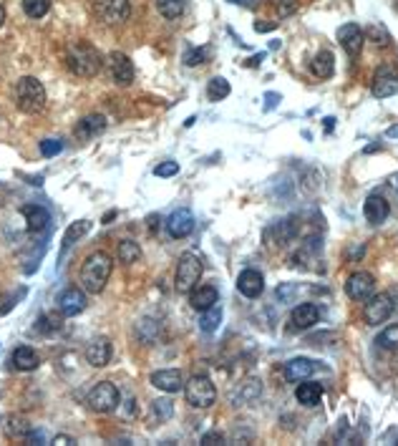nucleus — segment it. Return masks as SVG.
I'll list each match as a JSON object with an SVG mask.
<instances>
[{"instance_id":"obj_1","label":"nucleus","mask_w":398,"mask_h":446,"mask_svg":"<svg viewBox=\"0 0 398 446\" xmlns=\"http://www.w3.org/2000/svg\"><path fill=\"white\" fill-rule=\"evenodd\" d=\"M111 270H114V262L106 253H94L86 257L84 267H81V288L86 293H101L106 288L111 278Z\"/></svg>"},{"instance_id":"obj_2","label":"nucleus","mask_w":398,"mask_h":446,"mask_svg":"<svg viewBox=\"0 0 398 446\" xmlns=\"http://www.w3.org/2000/svg\"><path fill=\"white\" fill-rule=\"evenodd\" d=\"M66 63L76 76H84V79H91V76H96L101 71V56L86 41H76L68 46Z\"/></svg>"},{"instance_id":"obj_3","label":"nucleus","mask_w":398,"mask_h":446,"mask_svg":"<svg viewBox=\"0 0 398 446\" xmlns=\"http://www.w3.org/2000/svg\"><path fill=\"white\" fill-rule=\"evenodd\" d=\"M15 103L25 114H38L46 106V89H43L41 81L33 79V76L20 79L18 86H15Z\"/></svg>"},{"instance_id":"obj_4","label":"nucleus","mask_w":398,"mask_h":446,"mask_svg":"<svg viewBox=\"0 0 398 446\" xmlns=\"http://www.w3.org/2000/svg\"><path fill=\"white\" fill-rule=\"evenodd\" d=\"M184 396H187V404L194 406V409H210L214 404V398H217V388L210 381V376L194 374L184 383Z\"/></svg>"},{"instance_id":"obj_5","label":"nucleus","mask_w":398,"mask_h":446,"mask_svg":"<svg viewBox=\"0 0 398 446\" xmlns=\"http://www.w3.org/2000/svg\"><path fill=\"white\" fill-rule=\"evenodd\" d=\"M205 272V265H202V257L194 253H184L179 257V265H176V293H192L199 285V278Z\"/></svg>"},{"instance_id":"obj_6","label":"nucleus","mask_w":398,"mask_h":446,"mask_svg":"<svg viewBox=\"0 0 398 446\" xmlns=\"http://www.w3.org/2000/svg\"><path fill=\"white\" fill-rule=\"evenodd\" d=\"M119 404H121V393L109 381H101V383H96V386L89 391V406L94 411H98V414H109V411H114Z\"/></svg>"},{"instance_id":"obj_7","label":"nucleus","mask_w":398,"mask_h":446,"mask_svg":"<svg viewBox=\"0 0 398 446\" xmlns=\"http://www.w3.org/2000/svg\"><path fill=\"white\" fill-rule=\"evenodd\" d=\"M396 305H393V298L388 293H380V295H371L366 307H363V318L368 326H380V323H386L388 318L393 315Z\"/></svg>"},{"instance_id":"obj_8","label":"nucleus","mask_w":398,"mask_h":446,"mask_svg":"<svg viewBox=\"0 0 398 446\" xmlns=\"http://www.w3.org/2000/svg\"><path fill=\"white\" fill-rule=\"evenodd\" d=\"M94 11L103 23L116 25L129 18L131 6H129V0H94Z\"/></svg>"},{"instance_id":"obj_9","label":"nucleus","mask_w":398,"mask_h":446,"mask_svg":"<svg viewBox=\"0 0 398 446\" xmlns=\"http://www.w3.org/2000/svg\"><path fill=\"white\" fill-rule=\"evenodd\" d=\"M320 320V307L315 302H300L290 313V331H308Z\"/></svg>"},{"instance_id":"obj_10","label":"nucleus","mask_w":398,"mask_h":446,"mask_svg":"<svg viewBox=\"0 0 398 446\" xmlns=\"http://www.w3.org/2000/svg\"><path fill=\"white\" fill-rule=\"evenodd\" d=\"M375 290V280L373 275H368V272H353L348 278V283H345V293H348L353 300H368L371 295H373Z\"/></svg>"},{"instance_id":"obj_11","label":"nucleus","mask_w":398,"mask_h":446,"mask_svg":"<svg viewBox=\"0 0 398 446\" xmlns=\"http://www.w3.org/2000/svg\"><path fill=\"white\" fill-rule=\"evenodd\" d=\"M167 232H169L174 240H181V237L192 235V232H194V215H192V210L181 207V210L172 212L169 219H167Z\"/></svg>"},{"instance_id":"obj_12","label":"nucleus","mask_w":398,"mask_h":446,"mask_svg":"<svg viewBox=\"0 0 398 446\" xmlns=\"http://www.w3.org/2000/svg\"><path fill=\"white\" fill-rule=\"evenodd\" d=\"M338 41H340V46L345 49V53L358 56L363 49V43H366V33H363L358 23H345L338 28Z\"/></svg>"},{"instance_id":"obj_13","label":"nucleus","mask_w":398,"mask_h":446,"mask_svg":"<svg viewBox=\"0 0 398 446\" xmlns=\"http://www.w3.org/2000/svg\"><path fill=\"white\" fill-rule=\"evenodd\" d=\"M84 307H86V293L84 290L68 288L58 295V310L66 315V318H73V315L84 313Z\"/></svg>"},{"instance_id":"obj_14","label":"nucleus","mask_w":398,"mask_h":446,"mask_svg":"<svg viewBox=\"0 0 398 446\" xmlns=\"http://www.w3.org/2000/svg\"><path fill=\"white\" fill-rule=\"evenodd\" d=\"M363 215L368 219L371 224H380L386 222L388 215H391V205L386 202V197H380V194H371L366 199V205H363Z\"/></svg>"},{"instance_id":"obj_15","label":"nucleus","mask_w":398,"mask_h":446,"mask_svg":"<svg viewBox=\"0 0 398 446\" xmlns=\"http://www.w3.org/2000/svg\"><path fill=\"white\" fill-rule=\"evenodd\" d=\"M237 290H240L245 298H259L262 290H265V278H262L257 270H245L240 272V278H237Z\"/></svg>"},{"instance_id":"obj_16","label":"nucleus","mask_w":398,"mask_h":446,"mask_svg":"<svg viewBox=\"0 0 398 446\" xmlns=\"http://www.w3.org/2000/svg\"><path fill=\"white\" fill-rule=\"evenodd\" d=\"M109 68H111V79H114L119 86H129L134 81V63L124 53L111 56Z\"/></svg>"},{"instance_id":"obj_17","label":"nucleus","mask_w":398,"mask_h":446,"mask_svg":"<svg viewBox=\"0 0 398 446\" xmlns=\"http://www.w3.org/2000/svg\"><path fill=\"white\" fill-rule=\"evenodd\" d=\"M86 361H89V366H94V368L106 366V363L111 361V343L109 340H106V338H96V340H91V343L86 345Z\"/></svg>"},{"instance_id":"obj_18","label":"nucleus","mask_w":398,"mask_h":446,"mask_svg":"<svg viewBox=\"0 0 398 446\" xmlns=\"http://www.w3.org/2000/svg\"><path fill=\"white\" fill-rule=\"evenodd\" d=\"M219 302V293L217 288H212V285H199V288H194L192 293H189V305L194 307V310H210L212 305H217Z\"/></svg>"},{"instance_id":"obj_19","label":"nucleus","mask_w":398,"mask_h":446,"mask_svg":"<svg viewBox=\"0 0 398 446\" xmlns=\"http://www.w3.org/2000/svg\"><path fill=\"white\" fill-rule=\"evenodd\" d=\"M151 386H157L159 391L176 393L179 388H184V381H181V374L176 368H167V371L151 374Z\"/></svg>"},{"instance_id":"obj_20","label":"nucleus","mask_w":398,"mask_h":446,"mask_svg":"<svg viewBox=\"0 0 398 446\" xmlns=\"http://www.w3.org/2000/svg\"><path fill=\"white\" fill-rule=\"evenodd\" d=\"M20 215L25 217V227H28V232H41V229H46L51 222L49 210L41 207V205H25L23 210H20Z\"/></svg>"},{"instance_id":"obj_21","label":"nucleus","mask_w":398,"mask_h":446,"mask_svg":"<svg viewBox=\"0 0 398 446\" xmlns=\"http://www.w3.org/2000/svg\"><path fill=\"white\" fill-rule=\"evenodd\" d=\"M373 96L375 98H388L393 96V94H398V76L393 71H388V68H383V71L375 73L373 79Z\"/></svg>"},{"instance_id":"obj_22","label":"nucleus","mask_w":398,"mask_h":446,"mask_svg":"<svg viewBox=\"0 0 398 446\" xmlns=\"http://www.w3.org/2000/svg\"><path fill=\"white\" fill-rule=\"evenodd\" d=\"M315 371V363L310 358H293V361L285 363V378L290 383H300V381L310 378Z\"/></svg>"},{"instance_id":"obj_23","label":"nucleus","mask_w":398,"mask_h":446,"mask_svg":"<svg viewBox=\"0 0 398 446\" xmlns=\"http://www.w3.org/2000/svg\"><path fill=\"white\" fill-rule=\"evenodd\" d=\"M13 366L18 368V371H36L41 366V358L28 345H18V348L13 350Z\"/></svg>"},{"instance_id":"obj_24","label":"nucleus","mask_w":398,"mask_h":446,"mask_svg":"<svg viewBox=\"0 0 398 446\" xmlns=\"http://www.w3.org/2000/svg\"><path fill=\"white\" fill-rule=\"evenodd\" d=\"M103 129H106V119H103L101 114H91L79 121L76 136H79V139H91V136H96V134L103 132Z\"/></svg>"},{"instance_id":"obj_25","label":"nucleus","mask_w":398,"mask_h":446,"mask_svg":"<svg viewBox=\"0 0 398 446\" xmlns=\"http://www.w3.org/2000/svg\"><path fill=\"white\" fill-rule=\"evenodd\" d=\"M295 398H297V404L313 409V406L320 404V398H323V386H320V383H300L295 391Z\"/></svg>"},{"instance_id":"obj_26","label":"nucleus","mask_w":398,"mask_h":446,"mask_svg":"<svg viewBox=\"0 0 398 446\" xmlns=\"http://www.w3.org/2000/svg\"><path fill=\"white\" fill-rule=\"evenodd\" d=\"M310 68H313V73L320 76V79H330L333 71H335V60H333L330 51H320L313 58V63H310Z\"/></svg>"},{"instance_id":"obj_27","label":"nucleus","mask_w":398,"mask_h":446,"mask_svg":"<svg viewBox=\"0 0 398 446\" xmlns=\"http://www.w3.org/2000/svg\"><path fill=\"white\" fill-rule=\"evenodd\" d=\"M219 323H222V307L219 305H212L210 310H202V315H199V328L205 333H214Z\"/></svg>"},{"instance_id":"obj_28","label":"nucleus","mask_w":398,"mask_h":446,"mask_svg":"<svg viewBox=\"0 0 398 446\" xmlns=\"http://www.w3.org/2000/svg\"><path fill=\"white\" fill-rule=\"evenodd\" d=\"M229 81L222 79V76H217V79H212L210 84H207V96H210V101H222V98L229 96Z\"/></svg>"},{"instance_id":"obj_29","label":"nucleus","mask_w":398,"mask_h":446,"mask_svg":"<svg viewBox=\"0 0 398 446\" xmlns=\"http://www.w3.org/2000/svg\"><path fill=\"white\" fill-rule=\"evenodd\" d=\"M91 229V222L89 219H81V222H73L71 227L66 229V235H63V253H66L68 248H71L73 242L79 240V237H84L86 232Z\"/></svg>"},{"instance_id":"obj_30","label":"nucleus","mask_w":398,"mask_h":446,"mask_svg":"<svg viewBox=\"0 0 398 446\" xmlns=\"http://www.w3.org/2000/svg\"><path fill=\"white\" fill-rule=\"evenodd\" d=\"M139 257H141V248L136 245V242L134 240L119 242V260L124 262V265H131V262H136Z\"/></svg>"},{"instance_id":"obj_31","label":"nucleus","mask_w":398,"mask_h":446,"mask_svg":"<svg viewBox=\"0 0 398 446\" xmlns=\"http://www.w3.org/2000/svg\"><path fill=\"white\" fill-rule=\"evenodd\" d=\"M157 8L164 18L174 20L184 13V0H157Z\"/></svg>"},{"instance_id":"obj_32","label":"nucleus","mask_w":398,"mask_h":446,"mask_svg":"<svg viewBox=\"0 0 398 446\" xmlns=\"http://www.w3.org/2000/svg\"><path fill=\"white\" fill-rule=\"evenodd\" d=\"M51 8V0H23V11L30 18H43Z\"/></svg>"},{"instance_id":"obj_33","label":"nucleus","mask_w":398,"mask_h":446,"mask_svg":"<svg viewBox=\"0 0 398 446\" xmlns=\"http://www.w3.org/2000/svg\"><path fill=\"white\" fill-rule=\"evenodd\" d=\"M375 343L380 348H398V326H388L386 331H380V336L375 338Z\"/></svg>"},{"instance_id":"obj_34","label":"nucleus","mask_w":398,"mask_h":446,"mask_svg":"<svg viewBox=\"0 0 398 446\" xmlns=\"http://www.w3.org/2000/svg\"><path fill=\"white\" fill-rule=\"evenodd\" d=\"M172 414H174V406H172V401H167V398H159V401H154V416H159V421H167V419H172Z\"/></svg>"},{"instance_id":"obj_35","label":"nucleus","mask_w":398,"mask_h":446,"mask_svg":"<svg viewBox=\"0 0 398 446\" xmlns=\"http://www.w3.org/2000/svg\"><path fill=\"white\" fill-rule=\"evenodd\" d=\"M58 151H63V141H60V139L41 141V154H43V157H56Z\"/></svg>"},{"instance_id":"obj_36","label":"nucleus","mask_w":398,"mask_h":446,"mask_svg":"<svg viewBox=\"0 0 398 446\" xmlns=\"http://www.w3.org/2000/svg\"><path fill=\"white\" fill-rule=\"evenodd\" d=\"M205 58H207L205 49H189L187 53H184V63H187V66H199V63H205Z\"/></svg>"},{"instance_id":"obj_37","label":"nucleus","mask_w":398,"mask_h":446,"mask_svg":"<svg viewBox=\"0 0 398 446\" xmlns=\"http://www.w3.org/2000/svg\"><path fill=\"white\" fill-rule=\"evenodd\" d=\"M176 172H179V164H176V162H162L157 169H154V174L164 177V179H167V177H174Z\"/></svg>"},{"instance_id":"obj_38","label":"nucleus","mask_w":398,"mask_h":446,"mask_svg":"<svg viewBox=\"0 0 398 446\" xmlns=\"http://www.w3.org/2000/svg\"><path fill=\"white\" fill-rule=\"evenodd\" d=\"M295 293H297V285H293V283H285V285H280V288H278V298L283 302H288L290 298L295 295Z\"/></svg>"},{"instance_id":"obj_39","label":"nucleus","mask_w":398,"mask_h":446,"mask_svg":"<svg viewBox=\"0 0 398 446\" xmlns=\"http://www.w3.org/2000/svg\"><path fill=\"white\" fill-rule=\"evenodd\" d=\"M222 441H224V436L219 434V431H210V434H205V436H202V444H205V446L222 444Z\"/></svg>"},{"instance_id":"obj_40","label":"nucleus","mask_w":398,"mask_h":446,"mask_svg":"<svg viewBox=\"0 0 398 446\" xmlns=\"http://www.w3.org/2000/svg\"><path fill=\"white\" fill-rule=\"evenodd\" d=\"M53 444H71V439H68V436H56Z\"/></svg>"},{"instance_id":"obj_41","label":"nucleus","mask_w":398,"mask_h":446,"mask_svg":"<svg viewBox=\"0 0 398 446\" xmlns=\"http://www.w3.org/2000/svg\"><path fill=\"white\" fill-rule=\"evenodd\" d=\"M278 101V96L275 94H267V109H272V103Z\"/></svg>"},{"instance_id":"obj_42","label":"nucleus","mask_w":398,"mask_h":446,"mask_svg":"<svg viewBox=\"0 0 398 446\" xmlns=\"http://www.w3.org/2000/svg\"><path fill=\"white\" fill-rule=\"evenodd\" d=\"M3 23H6V11H3V6H0V28H3Z\"/></svg>"},{"instance_id":"obj_43","label":"nucleus","mask_w":398,"mask_h":446,"mask_svg":"<svg viewBox=\"0 0 398 446\" xmlns=\"http://www.w3.org/2000/svg\"><path fill=\"white\" fill-rule=\"evenodd\" d=\"M229 3H237V6H248L250 0H229Z\"/></svg>"},{"instance_id":"obj_44","label":"nucleus","mask_w":398,"mask_h":446,"mask_svg":"<svg viewBox=\"0 0 398 446\" xmlns=\"http://www.w3.org/2000/svg\"><path fill=\"white\" fill-rule=\"evenodd\" d=\"M388 136H398V127H393V129H388Z\"/></svg>"}]
</instances>
